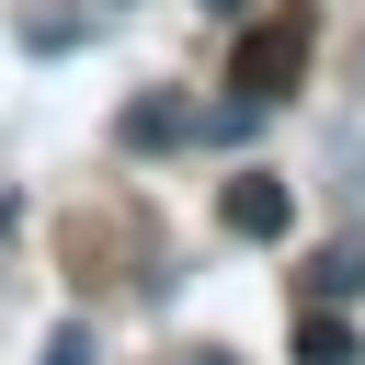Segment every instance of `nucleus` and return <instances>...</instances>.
Listing matches in <instances>:
<instances>
[{
  "label": "nucleus",
  "mask_w": 365,
  "mask_h": 365,
  "mask_svg": "<svg viewBox=\"0 0 365 365\" xmlns=\"http://www.w3.org/2000/svg\"><path fill=\"white\" fill-rule=\"evenodd\" d=\"M217 217H228V240H285V228H297V194H285L274 171H228V182H217Z\"/></svg>",
  "instance_id": "f03ea898"
},
{
  "label": "nucleus",
  "mask_w": 365,
  "mask_h": 365,
  "mask_svg": "<svg viewBox=\"0 0 365 365\" xmlns=\"http://www.w3.org/2000/svg\"><path fill=\"white\" fill-rule=\"evenodd\" d=\"M308 297H319V308L365 297V251H354V240H342V251H319V262H308Z\"/></svg>",
  "instance_id": "39448f33"
},
{
  "label": "nucleus",
  "mask_w": 365,
  "mask_h": 365,
  "mask_svg": "<svg viewBox=\"0 0 365 365\" xmlns=\"http://www.w3.org/2000/svg\"><path fill=\"white\" fill-rule=\"evenodd\" d=\"M46 365H91V319H57L46 331Z\"/></svg>",
  "instance_id": "423d86ee"
},
{
  "label": "nucleus",
  "mask_w": 365,
  "mask_h": 365,
  "mask_svg": "<svg viewBox=\"0 0 365 365\" xmlns=\"http://www.w3.org/2000/svg\"><path fill=\"white\" fill-rule=\"evenodd\" d=\"M297 365H365V342H354V319H331V308H308V319H297Z\"/></svg>",
  "instance_id": "20e7f679"
},
{
  "label": "nucleus",
  "mask_w": 365,
  "mask_h": 365,
  "mask_svg": "<svg viewBox=\"0 0 365 365\" xmlns=\"http://www.w3.org/2000/svg\"><path fill=\"white\" fill-rule=\"evenodd\" d=\"M297 80H308V11H285V23L240 34V57H228V91H240V103H285Z\"/></svg>",
  "instance_id": "f257e3e1"
},
{
  "label": "nucleus",
  "mask_w": 365,
  "mask_h": 365,
  "mask_svg": "<svg viewBox=\"0 0 365 365\" xmlns=\"http://www.w3.org/2000/svg\"><path fill=\"white\" fill-rule=\"evenodd\" d=\"M205 11H240V0H205Z\"/></svg>",
  "instance_id": "6e6552de"
},
{
  "label": "nucleus",
  "mask_w": 365,
  "mask_h": 365,
  "mask_svg": "<svg viewBox=\"0 0 365 365\" xmlns=\"http://www.w3.org/2000/svg\"><path fill=\"white\" fill-rule=\"evenodd\" d=\"M182 137H194V103H171V91L125 103V148H182Z\"/></svg>",
  "instance_id": "7ed1b4c3"
},
{
  "label": "nucleus",
  "mask_w": 365,
  "mask_h": 365,
  "mask_svg": "<svg viewBox=\"0 0 365 365\" xmlns=\"http://www.w3.org/2000/svg\"><path fill=\"white\" fill-rule=\"evenodd\" d=\"M171 365H228V354H217V342H194V354H171Z\"/></svg>",
  "instance_id": "0eeeda50"
}]
</instances>
